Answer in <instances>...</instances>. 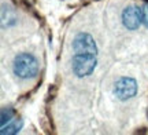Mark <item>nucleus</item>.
Instances as JSON below:
<instances>
[{"label":"nucleus","mask_w":148,"mask_h":135,"mask_svg":"<svg viewBox=\"0 0 148 135\" xmlns=\"http://www.w3.org/2000/svg\"><path fill=\"white\" fill-rule=\"evenodd\" d=\"M73 48L75 54H85V55L97 54L96 43L89 33H78L73 40Z\"/></svg>","instance_id":"7ed1b4c3"},{"label":"nucleus","mask_w":148,"mask_h":135,"mask_svg":"<svg viewBox=\"0 0 148 135\" xmlns=\"http://www.w3.org/2000/svg\"><path fill=\"white\" fill-rule=\"evenodd\" d=\"M141 17H143L144 26L148 28V3H145V4L141 7Z\"/></svg>","instance_id":"1a4fd4ad"},{"label":"nucleus","mask_w":148,"mask_h":135,"mask_svg":"<svg viewBox=\"0 0 148 135\" xmlns=\"http://www.w3.org/2000/svg\"><path fill=\"white\" fill-rule=\"evenodd\" d=\"M96 68V55L75 54L73 58V72L77 77L89 76Z\"/></svg>","instance_id":"f03ea898"},{"label":"nucleus","mask_w":148,"mask_h":135,"mask_svg":"<svg viewBox=\"0 0 148 135\" xmlns=\"http://www.w3.org/2000/svg\"><path fill=\"white\" fill-rule=\"evenodd\" d=\"M14 73L21 79H32L38 72V62L32 54L22 53L14 58Z\"/></svg>","instance_id":"f257e3e1"},{"label":"nucleus","mask_w":148,"mask_h":135,"mask_svg":"<svg viewBox=\"0 0 148 135\" xmlns=\"http://www.w3.org/2000/svg\"><path fill=\"white\" fill-rule=\"evenodd\" d=\"M22 127V121H15V123H12V124H8L7 127H1V131H0V134L1 135H14L16 134L18 131L21 130Z\"/></svg>","instance_id":"0eeeda50"},{"label":"nucleus","mask_w":148,"mask_h":135,"mask_svg":"<svg viewBox=\"0 0 148 135\" xmlns=\"http://www.w3.org/2000/svg\"><path fill=\"white\" fill-rule=\"evenodd\" d=\"M122 22L130 30L137 29L140 26V24H143L141 8L137 7V6H129V7H126L123 10V12H122Z\"/></svg>","instance_id":"39448f33"},{"label":"nucleus","mask_w":148,"mask_h":135,"mask_svg":"<svg viewBox=\"0 0 148 135\" xmlns=\"http://www.w3.org/2000/svg\"><path fill=\"white\" fill-rule=\"evenodd\" d=\"M137 92V83L132 77H121L119 80H116L115 87H114V94L118 99L126 101L130 99L136 95Z\"/></svg>","instance_id":"20e7f679"},{"label":"nucleus","mask_w":148,"mask_h":135,"mask_svg":"<svg viewBox=\"0 0 148 135\" xmlns=\"http://www.w3.org/2000/svg\"><path fill=\"white\" fill-rule=\"evenodd\" d=\"M12 116H14V110H12V109H10V108L3 109V110H1V120H0L1 127L5 125V123H8V121L12 119Z\"/></svg>","instance_id":"6e6552de"},{"label":"nucleus","mask_w":148,"mask_h":135,"mask_svg":"<svg viewBox=\"0 0 148 135\" xmlns=\"http://www.w3.org/2000/svg\"><path fill=\"white\" fill-rule=\"evenodd\" d=\"M15 14H14V10L11 8L10 6H1V26H11L15 24Z\"/></svg>","instance_id":"423d86ee"}]
</instances>
